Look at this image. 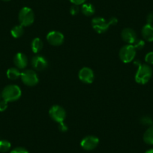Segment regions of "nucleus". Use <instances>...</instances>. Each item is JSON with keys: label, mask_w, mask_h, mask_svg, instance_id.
I'll list each match as a JSON object with an SVG mask.
<instances>
[{"label": "nucleus", "mask_w": 153, "mask_h": 153, "mask_svg": "<svg viewBox=\"0 0 153 153\" xmlns=\"http://www.w3.org/2000/svg\"><path fill=\"white\" fill-rule=\"evenodd\" d=\"M118 23V20L117 17H111L108 21L103 17H94L92 20V26L94 30L98 33H104L108 30L110 26L116 25Z\"/></svg>", "instance_id": "f257e3e1"}, {"label": "nucleus", "mask_w": 153, "mask_h": 153, "mask_svg": "<svg viewBox=\"0 0 153 153\" xmlns=\"http://www.w3.org/2000/svg\"><path fill=\"white\" fill-rule=\"evenodd\" d=\"M152 76V69L151 66L147 64L138 65V69L135 74V81L141 85L146 84Z\"/></svg>", "instance_id": "f03ea898"}, {"label": "nucleus", "mask_w": 153, "mask_h": 153, "mask_svg": "<svg viewBox=\"0 0 153 153\" xmlns=\"http://www.w3.org/2000/svg\"><path fill=\"white\" fill-rule=\"evenodd\" d=\"M2 98L7 102H13L20 98L22 92L20 88L15 84H10L5 86L2 90Z\"/></svg>", "instance_id": "7ed1b4c3"}, {"label": "nucleus", "mask_w": 153, "mask_h": 153, "mask_svg": "<svg viewBox=\"0 0 153 153\" xmlns=\"http://www.w3.org/2000/svg\"><path fill=\"white\" fill-rule=\"evenodd\" d=\"M18 19L21 26H29L35 21V13L32 8L23 7L19 12Z\"/></svg>", "instance_id": "20e7f679"}, {"label": "nucleus", "mask_w": 153, "mask_h": 153, "mask_svg": "<svg viewBox=\"0 0 153 153\" xmlns=\"http://www.w3.org/2000/svg\"><path fill=\"white\" fill-rule=\"evenodd\" d=\"M137 51L132 45H127L120 49L119 56L121 61L124 63H130L134 59Z\"/></svg>", "instance_id": "39448f33"}, {"label": "nucleus", "mask_w": 153, "mask_h": 153, "mask_svg": "<svg viewBox=\"0 0 153 153\" xmlns=\"http://www.w3.org/2000/svg\"><path fill=\"white\" fill-rule=\"evenodd\" d=\"M20 78L25 85L28 86H34L38 84L39 79L36 72L33 70H25L21 72Z\"/></svg>", "instance_id": "423d86ee"}, {"label": "nucleus", "mask_w": 153, "mask_h": 153, "mask_svg": "<svg viewBox=\"0 0 153 153\" xmlns=\"http://www.w3.org/2000/svg\"><path fill=\"white\" fill-rule=\"evenodd\" d=\"M49 116L56 123H62L66 117V111L61 106L53 105L50 108Z\"/></svg>", "instance_id": "0eeeda50"}, {"label": "nucleus", "mask_w": 153, "mask_h": 153, "mask_svg": "<svg viewBox=\"0 0 153 153\" xmlns=\"http://www.w3.org/2000/svg\"><path fill=\"white\" fill-rule=\"evenodd\" d=\"M64 40V35L59 31H51L47 35V41L53 46H60L63 44Z\"/></svg>", "instance_id": "6e6552de"}, {"label": "nucleus", "mask_w": 153, "mask_h": 153, "mask_svg": "<svg viewBox=\"0 0 153 153\" xmlns=\"http://www.w3.org/2000/svg\"><path fill=\"white\" fill-rule=\"evenodd\" d=\"M99 143V139L97 137L89 135L83 138L80 142V146L82 148L86 151H91L93 150L98 146Z\"/></svg>", "instance_id": "1a4fd4ad"}, {"label": "nucleus", "mask_w": 153, "mask_h": 153, "mask_svg": "<svg viewBox=\"0 0 153 153\" xmlns=\"http://www.w3.org/2000/svg\"><path fill=\"white\" fill-rule=\"evenodd\" d=\"M78 76L80 81L86 84H90L95 80V74H94L93 71L89 67H83V68L80 69Z\"/></svg>", "instance_id": "9d476101"}, {"label": "nucleus", "mask_w": 153, "mask_h": 153, "mask_svg": "<svg viewBox=\"0 0 153 153\" xmlns=\"http://www.w3.org/2000/svg\"><path fill=\"white\" fill-rule=\"evenodd\" d=\"M32 65L36 71H44L48 68V62L43 56L37 55L32 59Z\"/></svg>", "instance_id": "9b49d317"}, {"label": "nucleus", "mask_w": 153, "mask_h": 153, "mask_svg": "<svg viewBox=\"0 0 153 153\" xmlns=\"http://www.w3.org/2000/svg\"><path fill=\"white\" fill-rule=\"evenodd\" d=\"M121 37L123 40L128 45H133L137 39V36L134 30L131 28H126L121 32Z\"/></svg>", "instance_id": "f8f14e48"}, {"label": "nucleus", "mask_w": 153, "mask_h": 153, "mask_svg": "<svg viewBox=\"0 0 153 153\" xmlns=\"http://www.w3.org/2000/svg\"><path fill=\"white\" fill-rule=\"evenodd\" d=\"M14 63L18 69H24L28 65L27 56L23 53H17L14 57Z\"/></svg>", "instance_id": "ddd939ff"}, {"label": "nucleus", "mask_w": 153, "mask_h": 153, "mask_svg": "<svg viewBox=\"0 0 153 153\" xmlns=\"http://www.w3.org/2000/svg\"><path fill=\"white\" fill-rule=\"evenodd\" d=\"M141 33L144 40L149 42H153V25L148 23L144 25L142 28Z\"/></svg>", "instance_id": "4468645a"}, {"label": "nucleus", "mask_w": 153, "mask_h": 153, "mask_svg": "<svg viewBox=\"0 0 153 153\" xmlns=\"http://www.w3.org/2000/svg\"><path fill=\"white\" fill-rule=\"evenodd\" d=\"M81 11L83 14H84L86 17H90L92 16L95 12V8L94 5L91 3H86L82 5Z\"/></svg>", "instance_id": "2eb2a0df"}, {"label": "nucleus", "mask_w": 153, "mask_h": 153, "mask_svg": "<svg viewBox=\"0 0 153 153\" xmlns=\"http://www.w3.org/2000/svg\"><path fill=\"white\" fill-rule=\"evenodd\" d=\"M43 42L42 39L39 38H35L32 40V44H31V48L34 53H38L40 52L43 48Z\"/></svg>", "instance_id": "dca6fc26"}, {"label": "nucleus", "mask_w": 153, "mask_h": 153, "mask_svg": "<svg viewBox=\"0 0 153 153\" xmlns=\"http://www.w3.org/2000/svg\"><path fill=\"white\" fill-rule=\"evenodd\" d=\"M144 142L149 145H153V125L149 126L143 134Z\"/></svg>", "instance_id": "f3484780"}, {"label": "nucleus", "mask_w": 153, "mask_h": 153, "mask_svg": "<svg viewBox=\"0 0 153 153\" xmlns=\"http://www.w3.org/2000/svg\"><path fill=\"white\" fill-rule=\"evenodd\" d=\"M6 74L9 80H15L18 79L19 77H20L21 72L19 71L17 68H11L8 69Z\"/></svg>", "instance_id": "a211bd4d"}, {"label": "nucleus", "mask_w": 153, "mask_h": 153, "mask_svg": "<svg viewBox=\"0 0 153 153\" xmlns=\"http://www.w3.org/2000/svg\"><path fill=\"white\" fill-rule=\"evenodd\" d=\"M23 26L21 25H17V26H14V27L11 29V34L12 35V37H14V38H19L23 35Z\"/></svg>", "instance_id": "6ab92c4d"}, {"label": "nucleus", "mask_w": 153, "mask_h": 153, "mask_svg": "<svg viewBox=\"0 0 153 153\" xmlns=\"http://www.w3.org/2000/svg\"><path fill=\"white\" fill-rule=\"evenodd\" d=\"M11 147V144L9 141L6 140H0V152H7L10 150Z\"/></svg>", "instance_id": "aec40b11"}, {"label": "nucleus", "mask_w": 153, "mask_h": 153, "mask_svg": "<svg viewBox=\"0 0 153 153\" xmlns=\"http://www.w3.org/2000/svg\"><path fill=\"white\" fill-rule=\"evenodd\" d=\"M140 123L143 126H151L153 125V120L151 117H148V116H144V117H141Z\"/></svg>", "instance_id": "412c9836"}, {"label": "nucleus", "mask_w": 153, "mask_h": 153, "mask_svg": "<svg viewBox=\"0 0 153 153\" xmlns=\"http://www.w3.org/2000/svg\"><path fill=\"white\" fill-rule=\"evenodd\" d=\"M132 45L134 47L136 51H137V50H142L144 48V46H145V41L142 40V39H137L136 42Z\"/></svg>", "instance_id": "4be33fe9"}, {"label": "nucleus", "mask_w": 153, "mask_h": 153, "mask_svg": "<svg viewBox=\"0 0 153 153\" xmlns=\"http://www.w3.org/2000/svg\"><path fill=\"white\" fill-rule=\"evenodd\" d=\"M145 61L148 65H153V51L148 53L146 55Z\"/></svg>", "instance_id": "5701e85b"}, {"label": "nucleus", "mask_w": 153, "mask_h": 153, "mask_svg": "<svg viewBox=\"0 0 153 153\" xmlns=\"http://www.w3.org/2000/svg\"><path fill=\"white\" fill-rule=\"evenodd\" d=\"M10 153H29L26 149L23 147H16L14 149H12Z\"/></svg>", "instance_id": "b1692460"}, {"label": "nucleus", "mask_w": 153, "mask_h": 153, "mask_svg": "<svg viewBox=\"0 0 153 153\" xmlns=\"http://www.w3.org/2000/svg\"><path fill=\"white\" fill-rule=\"evenodd\" d=\"M80 12V8L78 7V5H73L70 8V13L71 15H76L78 14V13Z\"/></svg>", "instance_id": "393cba45"}, {"label": "nucleus", "mask_w": 153, "mask_h": 153, "mask_svg": "<svg viewBox=\"0 0 153 153\" xmlns=\"http://www.w3.org/2000/svg\"><path fill=\"white\" fill-rule=\"evenodd\" d=\"M8 103L5 100L0 101V112H3L8 108Z\"/></svg>", "instance_id": "a878e982"}, {"label": "nucleus", "mask_w": 153, "mask_h": 153, "mask_svg": "<svg viewBox=\"0 0 153 153\" xmlns=\"http://www.w3.org/2000/svg\"><path fill=\"white\" fill-rule=\"evenodd\" d=\"M58 128H59V130L60 131H62V132H65V131H67L68 129V126H66V125L65 124V123H63V122H62V123H59Z\"/></svg>", "instance_id": "bb28decb"}, {"label": "nucleus", "mask_w": 153, "mask_h": 153, "mask_svg": "<svg viewBox=\"0 0 153 153\" xmlns=\"http://www.w3.org/2000/svg\"><path fill=\"white\" fill-rule=\"evenodd\" d=\"M69 2H71L73 5H78L79 6V5L84 4L86 2V0H69Z\"/></svg>", "instance_id": "cd10ccee"}, {"label": "nucleus", "mask_w": 153, "mask_h": 153, "mask_svg": "<svg viewBox=\"0 0 153 153\" xmlns=\"http://www.w3.org/2000/svg\"><path fill=\"white\" fill-rule=\"evenodd\" d=\"M146 20H147V23L148 24H152V25L153 23V13H150L149 14H148L146 17Z\"/></svg>", "instance_id": "c85d7f7f"}, {"label": "nucleus", "mask_w": 153, "mask_h": 153, "mask_svg": "<svg viewBox=\"0 0 153 153\" xmlns=\"http://www.w3.org/2000/svg\"><path fill=\"white\" fill-rule=\"evenodd\" d=\"M145 153H153V149H148Z\"/></svg>", "instance_id": "c756f323"}, {"label": "nucleus", "mask_w": 153, "mask_h": 153, "mask_svg": "<svg viewBox=\"0 0 153 153\" xmlns=\"http://www.w3.org/2000/svg\"><path fill=\"white\" fill-rule=\"evenodd\" d=\"M2 1H4V2H9L11 0H2Z\"/></svg>", "instance_id": "7c9ffc66"}, {"label": "nucleus", "mask_w": 153, "mask_h": 153, "mask_svg": "<svg viewBox=\"0 0 153 153\" xmlns=\"http://www.w3.org/2000/svg\"><path fill=\"white\" fill-rule=\"evenodd\" d=\"M1 97H2V95H1V94H0V98H1Z\"/></svg>", "instance_id": "2f4dec72"}]
</instances>
